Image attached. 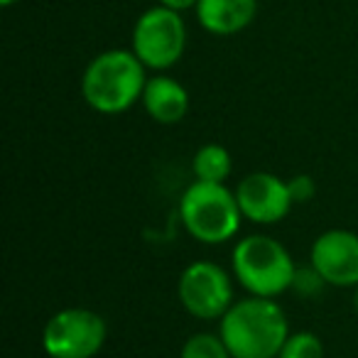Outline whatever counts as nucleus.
Masks as SVG:
<instances>
[{
    "instance_id": "f257e3e1",
    "label": "nucleus",
    "mask_w": 358,
    "mask_h": 358,
    "mask_svg": "<svg viewBox=\"0 0 358 358\" xmlns=\"http://www.w3.org/2000/svg\"><path fill=\"white\" fill-rule=\"evenodd\" d=\"M219 334L234 358H278L292 331L275 299L248 294L219 319Z\"/></svg>"
},
{
    "instance_id": "f03ea898",
    "label": "nucleus",
    "mask_w": 358,
    "mask_h": 358,
    "mask_svg": "<svg viewBox=\"0 0 358 358\" xmlns=\"http://www.w3.org/2000/svg\"><path fill=\"white\" fill-rule=\"evenodd\" d=\"M148 66L133 50H106L86 64L81 96L101 115H120L143 99Z\"/></svg>"
},
{
    "instance_id": "7ed1b4c3",
    "label": "nucleus",
    "mask_w": 358,
    "mask_h": 358,
    "mask_svg": "<svg viewBox=\"0 0 358 358\" xmlns=\"http://www.w3.org/2000/svg\"><path fill=\"white\" fill-rule=\"evenodd\" d=\"M231 270H234L236 282L248 294L275 299L292 289L297 265L278 238L265 234H250L234 245Z\"/></svg>"
},
{
    "instance_id": "20e7f679",
    "label": "nucleus",
    "mask_w": 358,
    "mask_h": 358,
    "mask_svg": "<svg viewBox=\"0 0 358 358\" xmlns=\"http://www.w3.org/2000/svg\"><path fill=\"white\" fill-rule=\"evenodd\" d=\"M179 219L187 234L204 245L229 243L243 224L236 192L199 179H194L179 199Z\"/></svg>"
},
{
    "instance_id": "39448f33",
    "label": "nucleus",
    "mask_w": 358,
    "mask_h": 358,
    "mask_svg": "<svg viewBox=\"0 0 358 358\" xmlns=\"http://www.w3.org/2000/svg\"><path fill=\"white\" fill-rule=\"evenodd\" d=\"M130 50L157 74L172 69L187 50V22L182 13L164 6L148 8L133 25Z\"/></svg>"
},
{
    "instance_id": "423d86ee",
    "label": "nucleus",
    "mask_w": 358,
    "mask_h": 358,
    "mask_svg": "<svg viewBox=\"0 0 358 358\" xmlns=\"http://www.w3.org/2000/svg\"><path fill=\"white\" fill-rule=\"evenodd\" d=\"M106 338V319L86 307L59 309L42 329V348L50 358H94L101 353Z\"/></svg>"
},
{
    "instance_id": "0eeeda50",
    "label": "nucleus",
    "mask_w": 358,
    "mask_h": 358,
    "mask_svg": "<svg viewBox=\"0 0 358 358\" xmlns=\"http://www.w3.org/2000/svg\"><path fill=\"white\" fill-rule=\"evenodd\" d=\"M177 297L187 314L201 322H216L231 309L234 278L214 260H194L177 280Z\"/></svg>"
},
{
    "instance_id": "6e6552de",
    "label": "nucleus",
    "mask_w": 358,
    "mask_h": 358,
    "mask_svg": "<svg viewBox=\"0 0 358 358\" xmlns=\"http://www.w3.org/2000/svg\"><path fill=\"white\" fill-rule=\"evenodd\" d=\"M236 199L243 219L260 226L280 224L294 206L287 182L273 172L245 174L236 185Z\"/></svg>"
},
{
    "instance_id": "1a4fd4ad",
    "label": "nucleus",
    "mask_w": 358,
    "mask_h": 358,
    "mask_svg": "<svg viewBox=\"0 0 358 358\" xmlns=\"http://www.w3.org/2000/svg\"><path fill=\"white\" fill-rule=\"evenodd\" d=\"M309 263L331 287L358 285V234L348 229H329L312 243Z\"/></svg>"
},
{
    "instance_id": "9d476101",
    "label": "nucleus",
    "mask_w": 358,
    "mask_h": 358,
    "mask_svg": "<svg viewBox=\"0 0 358 358\" xmlns=\"http://www.w3.org/2000/svg\"><path fill=\"white\" fill-rule=\"evenodd\" d=\"M140 103L155 123L177 125L189 110V91L185 89L182 81L172 79L162 71V74H155L148 79Z\"/></svg>"
},
{
    "instance_id": "9b49d317",
    "label": "nucleus",
    "mask_w": 358,
    "mask_h": 358,
    "mask_svg": "<svg viewBox=\"0 0 358 358\" xmlns=\"http://www.w3.org/2000/svg\"><path fill=\"white\" fill-rule=\"evenodd\" d=\"M194 13L204 32L216 37H234L255 20L258 0H199Z\"/></svg>"
},
{
    "instance_id": "f8f14e48",
    "label": "nucleus",
    "mask_w": 358,
    "mask_h": 358,
    "mask_svg": "<svg viewBox=\"0 0 358 358\" xmlns=\"http://www.w3.org/2000/svg\"><path fill=\"white\" fill-rule=\"evenodd\" d=\"M234 169V157L219 143H206L192 157V172L199 182H214V185H226Z\"/></svg>"
},
{
    "instance_id": "ddd939ff",
    "label": "nucleus",
    "mask_w": 358,
    "mask_h": 358,
    "mask_svg": "<svg viewBox=\"0 0 358 358\" xmlns=\"http://www.w3.org/2000/svg\"><path fill=\"white\" fill-rule=\"evenodd\" d=\"M179 358H234L221 334L196 331L182 343Z\"/></svg>"
},
{
    "instance_id": "4468645a",
    "label": "nucleus",
    "mask_w": 358,
    "mask_h": 358,
    "mask_svg": "<svg viewBox=\"0 0 358 358\" xmlns=\"http://www.w3.org/2000/svg\"><path fill=\"white\" fill-rule=\"evenodd\" d=\"M278 358H324V343L312 331H294L287 336Z\"/></svg>"
},
{
    "instance_id": "2eb2a0df",
    "label": "nucleus",
    "mask_w": 358,
    "mask_h": 358,
    "mask_svg": "<svg viewBox=\"0 0 358 358\" xmlns=\"http://www.w3.org/2000/svg\"><path fill=\"white\" fill-rule=\"evenodd\" d=\"M327 287L322 275L314 270V265L309 263L307 268H297L294 273V280H292V292L299 294V297H317L322 294V289Z\"/></svg>"
},
{
    "instance_id": "dca6fc26",
    "label": "nucleus",
    "mask_w": 358,
    "mask_h": 358,
    "mask_svg": "<svg viewBox=\"0 0 358 358\" xmlns=\"http://www.w3.org/2000/svg\"><path fill=\"white\" fill-rule=\"evenodd\" d=\"M289 194H292L294 204H307V201L314 199L317 194V182L309 174H294L292 179H287Z\"/></svg>"
},
{
    "instance_id": "f3484780",
    "label": "nucleus",
    "mask_w": 358,
    "mask_h": 358,
    "mask_svg": "<svg viewBox=\"0 0 358 358\" xmlns=\"http://www.w3.org/2000/svg\"><path fill=\"white\" fill-rule=\"evenodd\" d=\"M199 0H157V6H164L169 10L185 13V10H194Z\"/></svg>"
},
{
    "instance_id": "a211bd4d",
    "label": "nucleus",
    "mask_w": 358,
    "mask_h": 358,
    "mask_svg": "<svg viewBox=\"0 0 358 358\" xmlns=\"http://www.w3.org/2000/svg\"><path fill=\"white\" fill-rule=\"evenodd\" d=\"M15 3H20V0H0V6L3 8H13Z\"/></svg>"
},
{
    "instance_id": "6ab92c4d",
    "label": "nucleus",
    "mask_w": 358,
    "mask_h": 358,
    "mask_svg": "<svg viewBox=\"0 0 358 358\" xmlns=\"http://www.w3.org/2000/svg\"><path fill=\"white\" fill-rule=\"evenodd\" d=\"M353 309L358 312V285L353 287Z\"/></svg>"
}]
</instances>
